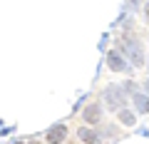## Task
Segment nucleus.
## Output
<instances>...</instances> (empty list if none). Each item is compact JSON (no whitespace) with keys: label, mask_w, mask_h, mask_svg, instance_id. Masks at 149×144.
Returning a JSON list of instances; mask_svg holds the SVG:
<instances>
[{"label":"nucleus","mask_w":149,"mask_h":144,"mask_svg":"<svg viewBox=\"0 0 149 144\" xmlns=\"http://www.w3.org/2000/svg\"><path fill=\"white\" fill-rule=\"evenodd\" d=\"M82 117H85V122H90V124H95V122H100V107L97 104H87L85 107V112H82Z\"/></svg>","instance_id":"5"},{"label":"nucleus","mask_w":149,"mask_h":144,"mask_svg":"<svg viewBox=\"0 0 149 144\" xmlns=\"http://www.w3.org/2000/svg\"><path fill=\"white\" fill-rule=\"evenodd\" d=\"M80 139H82V142H87V144H97V142H100V137H97L90 127H82L80 129Z\"/></svg>","instance_id":"7"},{"label":"nucleus","mask_w":149,"mask_h":144,"mask_svg":"<svg viewBox=\"0 0 149 144\" xmlns=\"http://www.w3.org/2000/svg\"><path fill=\"white\" fill-rule=\"evenodd\" d=\"M107 65H109V70H114V72H124V70H127V62L119 57V52H109L107 55Z\"/></svg>","instance_id":"4"},{"label":"nucleus","mask_w":149,"mask_h":144,"mask_svg":"<svg viewBox=\"0 0 149 144\" xmlns=\"http://www.w3.org/2000/svg\"><path fill=\"white\" fill-rule=\"evenodd\" d=\"M127 50H129V55H132V62L137 65V67H142V65H144V55H142V47H139V42H134V40H127Z\"/></svg>","instance_id":"3"},{"label":"nucleus","mask_w":149,"mask_h":144,"mask_svg":"<svg viewBox=\"0 0 149 144\" xmlns=\"http://www.w3.org/2000/svg\"><path fill=\"white\" fill-rule=\"evenodd\" d=\"M65 137H67V127H65V124H55V127L47 132V142H50V144L65 142Z\"/></svg>","instance_id":"2"},{"label":"nucleus","mask_w":149,"mask_h":144,"mask_svg":"<svg viewBox=\"0 0 149 144\" xmlns=\"http://www.w3.org/2000/svg\"><path fill=\"white\" fill-rule=\"evenodd\" d=\"M119 119H122V124H129V127L137 122V119H134V114H132V112H127V109H122V112H119Z\"/></svg>","instance_id":"8"},{"label":"nucleus","mask_w":149,"mask_h":144,"mask_svg":"<svg viewBox=\"0 0 149 144\" xmlns=\"http://www.w3.org/2000/svg\"><path fill=\"white\" fill-rule=\"evenodd\" d=\"M134 104H137V109L139 112H144V114H149V97L147 95H142V92H134Z\"/></svg>","instance_id":"6"},{"label":"nucleus","mask_w":149,"mask_h":144,"mask_svg":"<svg viewBox=\"0 0 149 144\" xmlns=\"http://www.w3.org/2000/svg\"><path fill=\"white\" fill-rule=\"evenodd\" d=\"M104 102L109 104V109H119L124 102V95L117 90V87H107L104 90Z\"/></svg>","instance_id":"1"},{"label":"nucleus","mask_w":149,"mask_h":144,"mask_svg":"<svg viewBox=\"0 0 149 144\" xmlns=\"http://www.w3.org/2000/svg\"><path fill=\"white\" fill-rule=\"evenodd\" d=\"M13 144H22V142H13Z\"/></svg>","instance_id":"11"},{"label":"nucleus","mask_w":149,"mask_h":144,"mask_svg":"<svg viewBox=\"0 0 149 144\" xmlns=\"http://www.w3.org/2000/svg\"><path fill=\"white\" fill-rule=\"evenodd\" d=\"M30 144H40V142H30Z\"/></svg>","instance_id":"12"},{"label":"nucleus","mask_w":149,"mask_h":144,"mask_svg":"<svg viewBox=\"0 0 149 144\" xmlns=\"http://www.w3.org/2000/svg\"><path fill=\"white\" fill-rule=\"evenodd\" d=\"M144 15H147V20H149V3H147V8H144Z\"/></svg>","instance_id":"9"},{"label":"nucleus","mask_w":149,"mask_h":144,"mask_svg":"<svg viewBox=\"0 0 149 144\" xmlns=\"http://www.w3.org/2000/svg\"><path fill=\"white\" fill-rule=\"evenodd\" d=\"M144 87H147V92H149V80H147V82H144Z\"/></svg>","instance_id":"10"}]
</instances>
